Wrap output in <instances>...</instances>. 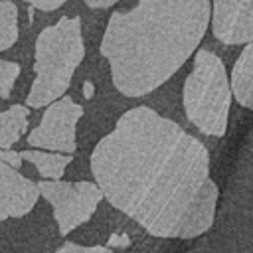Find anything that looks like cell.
I'll return each instance as SVG.
<instances>
[{
	"instance_id": "cell-1",
	"label": "cell",
	"mask_w": 253,
	"mask_h": 253,
	"mask_svg": "<svg viewBox=\"0 0 253 253\" xmlns=\"http://www.w3.org/2000/svg\"><path fill=\"white\" fill-rule=\"evenodd\" d=\"M103 198L142 229L164 239H194L211 229L219 190L206 146L150 107L119 117L91 152Z\"/></svg>"
},
{
	"instance_id": "cell-2",
	"label": "cell",
	"mask_w": 253,
	"mask_h": 253,
	"mask_svg": "<svg viewBox=\"0 0 253 253\" xmlns=\"http://www.w3.org/2000/svg\"><path fill=\"white\" fill-rule=\"evenodd\" d=\"M210 18V0H138L126 12H113L101 55L117 91L142 97L164 85L194 55Z\"/></svg>"
},
{
	"instance_id": "cell-3",
	"label": "cell",
	"mask_w": 253,
	"mask_h": 253,
	"mask_svg": "<svg viewBox=\"0 0 253 253\" xmlns=\"http://www.w3.org/2000/svg\"><path fill=\"white\" fill-rule=\"evenodd\" d=\"M83 55L85 45L81 20L77 16H63L55 24L43 28L36 38V77L26 97V105L38 109L63 97Z\"/></svg>"
},
{
	"instance_id": "cell-4",
	"label": "cell",
	"mask_w": 253,
	"mask_h": 253,
	"mask_svg": "<svg viewBox=\"0 0 253 253\" xmlns=\"http://www.w3.org/2000/svg\"><path fill=\"white\" fill-rule=\"evenodd\" d=\"M186 117L210 136H223L229 121L231 87L223 61L210 49H198L194 67L184 81Z\"/></svg>"
},
{
	"instance_id": "cell-5",
	"label": "cell",
	"mask_w": 253,
	"mask_h": 253,
	"mask_svg": "<svg viewBox=\"0 0 253 253\" xmlns=\"http://www.w3.org/2000/svg\"><path fill=\"white\" fill-rule=\"evenodd\" d=\"M38 190L51 206L61 235L89 221L103 200V192L95 182H61V178L43 180L38 184Z\"/></svg>"
},
{
	"instance_id": "cell-6",
	"label": "cell",
	"mask_w": 253,
	"mask_h": 253,
	"mask_svg": "<svg viewBox=\"0 0 253 253\" xmlns=\"http://www.w3.org/2000/svg\"><path fill=\"white\" fill-rule=\"evenodd\" d=\"M81 117L83 107L71 97H59L51 101L42 117V123L28 134V144L34 148L73 154L77 148L75 128Z\"/></svg>"
},
{
	"instance_id": "cell-7",
	"label": "cell",
	"mask_w": 253,
	"mask_h": 253,
	"mask_svg": "<svg viewBox=\"0 0 253 253\" xmlns=\"http://www.w3.org/2000/svg\"><path fill=\"white\" fill-rule=\"evenodd\" d=\"M211 32L225 45L253 42V0H211Z\"/></svg>"
},
{
	"instance_id": "cell-8",
	"label": "cell",
	"mask_w": 253,
	"mask_h": 253,
	"mask_svg": "<svg viewBox=\"0 0 253 253\" xmlns=\"http://www.w3.org/2000/svg\"><path fill=\"white\" fill-rule=\"evenodd\" d=\"M40 198L38 184L0 162V221L30 213Z\"/></svg>"
},
{
	"instance_id": "cell-9",
	"label": "cell",
	"mask_w": 253,
	"mask_h": 253,
	"mask_svg": "<svg viewBox=\"0 0 253 253\" xmlns=\"http://www.w3.org/2000/svg\"><path fill=\"white\" fill-rule=\"evenodd\" d=\"M231 95L245 109L253 111V42H247L229 77Z\"/></svg>"
},
{
	"instance_id": "cell-10",
	"label": "cell",
	"mask_w": 253,
	"mask_h": 253,
	"mask_svg": "<svg viewBox=\"0 0 253 253\" xmlns=\"http://www.w3.org/2000/svg\"><path fill=\"white\" fill-rule=\"evenodd\" d=\"M22 160H28L36 166V170L45 180H59L65 172V168L71 164L73 154L63 152H45V150H24L20 152Z\"/></svg>"
},
{
	"instance_id": "cell-11",
	"label": "cell",
	"mask_w": 253,
	"mask_h": 253,
	"mask_svg": "<svg viewBox=\"0 0 253 253\" xmlns=\"http://www.w3.org/2000/svg\"><path fill=\"white\" fill-rule=\"evenodd\" d=\"M28 107L12 105L0 113V148H10L16 144L28 128Z\"/></svg>"
},
{
	"instance_id": "cell-12",
	"label": "cell",
	"mask_w": 253,
	"mask_h": 253,
	"mask_svg": "<svg viewBox=\"0 0 253 253\" xmlns=\"http://www.w3.org/2000/svg\"><path fill=\"white\" fill-rule=\"evenodd\" d=\"M18 40V8L10 0H0V51L12 47Z\"/></svg>"
},
{
	"instance_id": "cell-13",
	"label": "cell",
	"mask_w": 253,
	"mask_h": 253,
	"mask_svg": "<svg viewBox=\"0 0 253 253\" xmlns=\"http://www.w3.org/2000/svg\"><path fill=\"white\" fill-rule=\"evenodd\" d=\"M20 75V63L0 59V97L8 99L12 93V87Z\"/></svg>"
},
{
	"instance_id": "cell-14",
	"label": "cell",
	"mask_w": 253,
	"mask_h": 253,
	"mask_svg": "<svg viewBox=\"0 0 253 253\" xmlns=\"http://www.w3.org/2000/svg\"><path fill=\"white\" fill-rule=\"evenodd\" d=\"M55 253H113V251L103 245H77V243L67 241Z\"/></svg>"
},
{
	"instance_id": "cell-15",
	"label": "cell",
	"mask_w": 253,
	"mask_h": 253,
	"mask_svg": "<svg viewBox=\"0 0 253 253\" xmlns=\"http://www.w3.org/2000/svg\"><path fill=\"white\" fill-rule=\"evenodd\" d=\"M0 162H4V164H8V166L18 170L22 166V154L16 152V150H10V148H2L0 150Z\"/></svg>"
},
{
	"instance_id": "cell-16",
	"label": "cell",
	"mask_w": 253,
	"mask_h": 253,
	"mask_svg": "<svg viewBox=\"0 0 253 253\" xmlns=\"http://www.w3.org/2000/svg\"><path fill=\"white\" fill-rule=\"evenodd\" d=\"M24 2H28L32 8H38V10H43V12H51V10L61 8L67 0H24Z\"/></svg>"
},
{
	"instance_id": "cell-17",
	"label": "cell",
	"mask_w": 253,
	"mask_h": 253,
	"mask_svg": "<svg viewBox=\"0 0 253 253\" xmlns=\"http://www.w3.org/2000/svg\"><path fill=\"white\" fill-rule=\"evenodd\" d=\"M89 8H95V10H103V8H111L115 6L119 0H83Z\"/></svg>"
},
{
	"instance_id": "cell-18",
	"label": "cell",
	"mask_w": 253,
	"mask_h": 253,
	"mask_svg": "<svg viewBox=\"0 0 253 253\" xmlns=\"http://www.w3.org/2000/svg\"><path fill=\"white\" fill-rule=\"evenodd\" d=\"M85 95H87V97L91 95V83H85Z\"/></svg>"
}]
</instances>
